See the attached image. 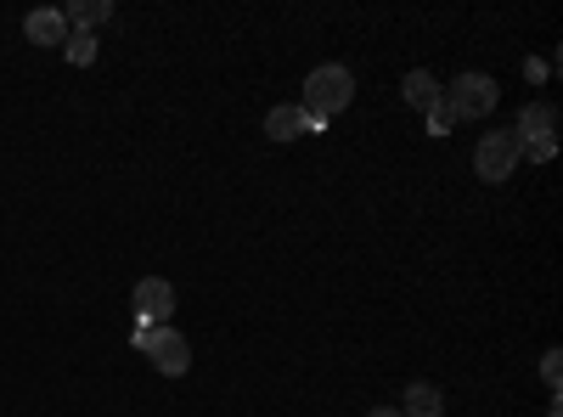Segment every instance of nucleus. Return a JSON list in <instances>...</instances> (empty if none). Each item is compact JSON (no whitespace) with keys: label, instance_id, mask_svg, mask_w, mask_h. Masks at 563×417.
Returning a JSON list of instances; mask_svg holds the SVG:
<instances>
[{"label":"nucleus","instance_id":"f257e3e1","mask_svg":"<svg viewBox=\"0 0 563 417\" xmlns=\"http://www.w3.org/2000/svg\"><path fill=\"white\" fill-rule=\"evenodd\" d=\"M350 97H355V79H350V68L344 63H321V68H310L305 74V113H310V124L321 130L327 119H339L344 108H350Z\"/></svg>","mask_w":563,"mask_h":417},{"label":"nucleus","instance_id":"f03ea898","mask_svg":"<svg viewBox=\"0 0 563 417\" xmlns=\"http://www.w3.org/2000/svg\"><path fill=\"white\" fill-rule=\"evenodd\" d=\"M440 102L451 108V119H485L496 102H501V85L490 74H456L445 90H440Z\"/></svg>","mask_w":563,"mask_h":417},{"label":"nucleus","instance_id":"7ed1b4c3","mask_svg":"<svg viewBox=\"0 0 563 417\" xmlns=\"http://www.w3.org/2000/svg\"><path fill=\"white\" fill-rule=\"evenodd\" d=\"M135 350L147 355L164 378H180L186 366H192V344H186L169 321H164V328H135Z\"/></svg>","mask_w":563,"mask_h":417},{"label":"nucleus","instance_id":"20e7f679","mask_svg":"<svg viewBox=\"0 0 563 417\" xmlns=\"http://www.w3.org/2000/svg\"><path fill=\"white\" fill-rule=\"evenodd\" d=\"M512 164H519V142H512V130H485L479 147H474V169L485 187H496V180L512 175Z\"/></svg>","mask_w":563,"mask_h":417},{"label":"nucleus","instance_id":"39448f33","mask_svg":"<svg viewBox=\"0 0 563 417\" xmlns=\"http://www.w3.org/2000/svg\"><path fill=\"white\" fill-rule=\"evenodd\" d=\"M130 310L141 328H164V321L175 316V288L164 283V276H141L135 294H130Z\"/></svg>","mask_w":563,"mask_h":417},{"label":"nucleus","instance_id":"423d86ee","mask_svg":"<svg viewBox=\"0 0 563 417\" xmlns=\"http://www.w3.org/2000/svg\"><path fill=\"white\" fill-rule=\"evenodd\" d=\"M305 130H316V124H310V113L299 102H282V108L265 113V135H271V142H299Z\"/></svg>","mask_w":563,"mask_h":417},{"label":"nucleus","instance_id":"0eeeda50","mask_svg":"<svg viewBox=\"0 0 563 417\" xmlns=\"http://www.w3.org/2000/svg\"><path fill=\"white\" fill-rule=\"evenodd\" d=\"M552 130H558V108L552 102H530L525 113H519V130H512V142H552Z\"/></svg>","mask_w":563,"mask_h":417},{"label":"nucleus","instance_id":"6e6552de","mask_svg":"<svg viewBox=\"0 0 563 417\" xmlns=\"http://www.w3.org/2000/svg\"><path fill=\"white\" fill-rule=\"evenodd\" d=\"M445 411V395H440V384H406V395H400V417H440Z\"/></svg>","mask_w":563,"mask_h":417},{"label":"nucleus","instance_id":"1a4fd4ad","mask_svg":"<svg viewBox=\"0 0 563 417\" xmlns=\"http://www.w3.org/2000/svg\"><path fill=\"white\" fill-rule=\"evenodd\" d=\"M23 34H29L34 45H63V40H68V23H63L57 7H45V12H29V18H23Z\"/></svg>","mask_w":563,"mask_h":417},{"label":"nucleus","instance_id":"9d476101","mask_svg":"<svg viewBox=\"0 0 563 417\" xmlns=\"http://www.w3.org/2000/svg\"><path fill=\"white\" fill-rule=\"evenodd\" d=\"M113 18V7L108 0H74V7H63V23H68V34H90L97 23H108Z\"/></svg>","mask_w":563,"mask_h":417},{"label":"nucleus","instance_id":"9b49d317","mask_svg":"<svg viewBox=\"0 0 563 417\" xmlns=\"http://www.w3.org/2000/svg\"><path fill=\"white\" fill-rule=\"evenodd\" d=\"M400 90H406V102H411V108H417V113H429V108H434V102H440V79H434V74H429V68H411V74H406V85H400Z\"/></svg>","mask_w":563,"mask_h":417},{"label":"nucleus","instance_id":"f8f14e48","mask_svg":"<svg viewBox=\"0 0 563 417\" xmlns=\"http://www.w3.org/2000/svg\"><path fill=\"white\" fill-rule=\"evenodd\" d=\"M63 57H68L74 68H90V63H97V34H68V40H63Z\"/></svg>","mask_w":563,"mask_h":417},{"label":"nucleus","instance_id":"ddd939ff","mask_svg":"<svg viewBox=\"0 0 563 417\" xmlns=\"http://www.w3.org/2000/svg\"><path fill=\"white\" fill-rule=\"evenodd\" d=\"M541 373H547V389L558 395V384H563V355H558V350H547V361H541Z\"/></svg>","mask_w":563,"mask_h":417},{"label":"nucleus","instance_id":"4468645a","mask_svg":"<svg viewBox=\"0 0 563 417\" xmlns=\"http://www.w3.org/2000/svg\"><path fill=\"white\" fill-rule=\"evenodd\" d=\"M451 124H456V119H451V108H445V102H434V108H429V135H445Z\"/></svg>","mask_w":563,"mask_h":417},{"label":"nucleus","instance_id":"2eb2a0df","mask_svg":"<svg viewBox=\"0 0 563 417\" xmlns=\"http://www.w3.org/2000/svg\"><path fill=\"white\" fill-rule=\"evenodd\" d=\"M519 153H530V158H536V164H547V158H552V153H558V142H525V147H519Z\"/></svg>","mask_w":563,"mask_h":417},{"label":"nucleus","instance_id":"dca6fc26","mask_svg":"<svg viewBox=\"0 0 563 417\" xmlns=\"http://www.w3.org/2000/svg\"><path fill=\"white\" fill-rule=\"evenodd\" d=\"M366 417H400V406H372Z\"/></svg>","mask_w":563,"mask_h":417}]
</instances>
